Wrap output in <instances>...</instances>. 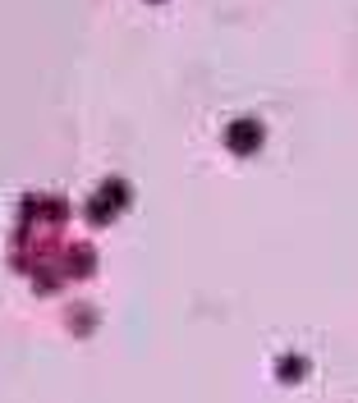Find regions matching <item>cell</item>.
I'll list each match as a JSON object with an SVG mask.
<instances>
[{
	"mask_svg": "<svg viewBox=\"0 0 358 403\" xmlns=\"http://www.w3.org/2000/svg\"><path fill=\"white\" fill-rule=\"evenodd\" d=\"M257 143H262V124L252 115H243V119H234L230 128H225V147H230V152H257Z\"/></svg>",
	"mask_w": 358,
	"mask_h": 403,
	"instance_id": "1",
	"label": "cell"
},
{
	"mask_svg": "<svg viewBox=\"0 0 358 403\" xmlns=\"http://www.w3.org/2000/svg\"><path fill=\"white\" fill-rule=\"evenodd\" d=\"M69 321H74V330H78V335H87V330L97 326V312L78 303V308H69Z\"/></svg>",
	"mask_w": 358,
	"mask_h": 403,
	"instance_id": "5",
	"label": "cell"
},
{
	"mask_svg": "<svg viewBox=\"0 0 358 403\" xmlns=\"http://www.w3.org/2000/svg\"><path fill=\"white\" fill-rule=\"evenodd\" d=\"M97 197L106 202V206H124V202H129V183H124V179H110L106 188L97 192Z\"/></svg>",
	"mask_w": 358,
	"mask_h": 403,
	"instance_id": "3",
	"label": "cell"
},
{
	"mask_svg": "<svg viewBox=\"0 0 358 403\" xmlns=\"http://www.w3.org/2000/svg\"><path fill=\"white\" fill-rule=\"evenodd\" d=\"M87 220H110V206H106V202H101V197H87Z\"/></svg>",
	"mask_w": 358,
	"mask_h": 403,
	"instance_id": "6",
	"label": "cell"
},
{
	"mask_svg": "<svg viewBox=\"0 0 358 403\" xmlns=\"http://www.w3.org/2000/svg\"><path fill=\"white\" fill-rule=\"evenodd\" d=\"M65 266H69V275H87V270L97 266V257H92V248H83V243H78V248L65 252Z\"/></svg>",
	"mask_w": 358,
	"mask_h": 403,
	"instance_id": "2",
	"label": "cell"
},
{
	"mask_svg": "<svg viewBox=\"0 0 358 403\" xmlns=\"http://www.w3.org/2000/svg\"><path fill=\"white\" fill-rule=\"evenodd\" d=\"M276 371H281V376H285V381H299V376H303V371H308V362H303V357H299V353H285V357H281V362H276Z\"/></svg>",
	"mask_w": 358,
	"mask_h": 403,
	"instance_id": "4",
	"label": "cell"
}]
</instances>
